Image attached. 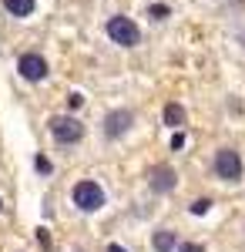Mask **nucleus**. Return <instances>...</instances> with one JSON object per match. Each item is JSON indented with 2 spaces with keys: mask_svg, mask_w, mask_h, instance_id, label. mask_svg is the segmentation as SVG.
<instances>
[{
  "mask_svg": "<svg viewBox=\"0 0 245 252\" xmlns=\"http://www.w3.org/2000/svg\"><path fill=\"white\" fill-rule=\"evenodd\" d=\"M171 148H175V152H178V148H185V135H182V131L171 138Z\"/></svg>",
  "mask_w": 245,
  "mask_h": 252,
  "instance_id": "obj_15",
  "label": "nucleus"
},
{
  "mask_svg": "<svg viewBox=\"0 0 245 252\" xmlns=\"http://www.w3.org/2000/svg\"><path fill=\"white\" fill-rule=\"evenodd\" d=\"M47 131H51V138L57 145H77L84 138V125L74 115H54L47 121Z\"/></svg>",
  "mask_w": 245,
  "mask_h": 252,
  "instance_id": "obj_4",
  "label": "nucleus"
},
{
  "mask_svg": "<svg viewBox=\"0 0 245 252\" xmlns=\"http://www.w3.org/2000/svg\"><path fill=\"white\" fill-rule=\"evenodd\" d=\"M67 104H71V108H81V104H84V94H67Z\"/></svg>",
  "mask_w": 245,
  "mask_h": 252,
  "instance_id": "obj_14",
  "label": "nucleus"
},
{
  "mask_svg": "<svg viewBox=\"0 0 245 252\" xmlns=\"http://www.w3.org/2000/svg\"><path fill=\"white\" fill-rule=\"evenodd\" d=\"M131 128H134V111H131V108H114V111H108L104 121H101V131H104L108 141L124 138Z\"/></svg>",
  "mask_w": 245,
  "mask_h": 252,
  "instance_id": "obj_5",
  "label": "nucleus"
},
{
  "mask_svg": "<svg viewBox=\"0 0 245 252\" xmlns=\"http://www.w3.org/2000/svg\"><path fill=\"white\" fill-rule=\"evenodd\" d=\"M208 205H212L208 198H198V202L191 205V212H195V215H205V212H208Z\"/></svg>",
  "mask_w": 245,
  "mask_h": 252,
  "instance_id": "obj_13",
  "label": "nucleus"
},
{
  "mask_svg": "<svg viewBox=\"0 0 245 252\" xmlns=\"http://www.w3.org/2000/svg\"><path fill=\"white\" fill-rule=\"evenodd\" d=\"M148 189L154 195H171L178 189V172H175L171 165H154L148 172Z\"/></svg>",
  "mask_w": 245,
  "mask_h": 252,
  "instance_id": "obj_6",
  "label": "nucleus"
},
{
  "mask_svg": "<svg viewBox=\"0 0 245 252\" xmlns=\"http://www.w3.org/2000/svg\"><path fill=\"white\" fill-rule=\"evenodd\" d=\"M104 34H108L111 44H118V47H138V44H141V31H138V24H134L131 17H121V14L104 24Z\"/></svg>",
  "mask_w": 245,
  "mask_h": 252,
  "instance_id": "obj_3",
  "label": "nucleus"
},
{
  "mask_svg": "<svg viewBox=\"0 0 245 252\" xmlns=\"http://www.w3.org/2000/svg\"><path fill=\"white\" fill-rule=\"evenodd\" d=\"M212 168H215V175H218L222 182H228V185L242 182V175H245L242 155H239L235 148H218V152H215V161H212Z\"/></svg>",
  "mask_w": 245,
  "mask_h": 252,
  "instance_id": "obj_2",
  "label": "nucleus"
},
{
  "mask_svg": "<svg viewBox=\"0 0 245 252\" xmlns=\"http://www.w3.org/2000/svg\"><path fill=\"white\" fill-rule=\"evenodd\" d=\"M17 71H20V78H24V81H34V84H37V81L47 78V71H51V67H47V61L40 58V54L31 51V54H20Z\"/></svg>",
  "mask_w": 245,
  "mask_h": 252,
  "instance_id": "obj_7",
  "label": "nucleus"
},
{
  "mask_svg": "<svg viewBox=\"0 0 245 252\" xmlns=\"http://www.w3.org/2000/svg\"><path fill=\"white\" fill-rule=\"evenodd\" d=\"M148 14H151V20H165V17H171V7L168 3H151Z\"/></svg>",
  "mask_w": 245,
  "mask_h": 252,
  "instance_id": "obj_11",
  "label": "nucleus"
},
{
  "mask_svg": "<svg viewBox=\"0 0 245 252\" xmlns=\"http://www.w3.org/2000/svg\"><path fill=\"white\" fill-rule=\"evenodd\" d=\"M71 202H74L77 212H101L104 209V202H108V195H104V189L97 185V182H91V178H81L74 189H71Z\"/></svg>",
  "mask_w": 245,
  "mask_h": 252,
  "instance_id": "obj_1",
  "label": "nucleus"
},
{
  "mask_svg": "<svg viewBox=\"0 0 245 252\" xmlns=\"http://www.w3.org/2000/svg\"><path fill=\"white\" fill-rule=\"evenodd\" d=\"M175 252H205V246L202 242H185V246H178Z\"/></svg>",
  "mask_w": 245,
  "mask_h": 252,
  "instance_id": "obj_12",
  "label": "nucleus"
},
{
  "mask_svg": "<svg viewBox=\"0 0 245 252\" xmlns=\"http://www.w3.org/2000/svg\"><path fill=\"white\" fill-rule=\"evenodd\" d=\"M37 172H44V175L51 172V161H47V158H44V155H40V158H37Z\"/></svg>",
  "mask_w": 245,
  "mask_h": 252,
  "instance_id": "obj_16",
  "label": "nucleus"
},
{
  "mask_svg": "<svg viewBox=\"0 0 245 252\" xmlns=\"http://www.w3.org/2000/svg\"><path fill=\"white\" fill-rule=\"evenodd\" d=\"M3 10L10 17H31L34 14V0H3Z\"/></svg>",
  "mask_w": 245,
  "mask_h": 252,
  "instance_id": "obj_10",
  "label": "nucleus"
},
{
  "mask_svg": "<svg viewBox=\"0 0 245 252\" xmlns=\"http://www.w3.org/2000/svg\"><path fill=\"white\" fill-rule=\"evenodd\" d=\"M0 212H3V198H0Z\"/></svg>",
  "mask_w": 245,
  "mask_h": 252,
  "instance_id": "obj_18",
  "label": "nucleus"
},
{
  "mask_svg": "<svg viewBox=\"0 0 245 252\" xmlns=\"http://www.w3.org/2000/svg\"><path fill=\"white\" fill-rule=\"evenodd\" d=\"M161 121H165L168 128H185V125H188V115H185V108H182L178 101H171V104H165V111H161Z\"/></svg>",
  "mask_w": 245,
  "mask_h": 252,
  "instance_id": "obj_8",
  "label": "nucleus"
},
{
  "mask_svg": "<svg viewBox=\"0 0 245 252\" xmlns=\"http://www.w3.org/2000/svg\"><path fill=\"white\" fill-rule=\"evenodd\" d=\"M108 252H124V246H118V242H111V246H108Z\"/></svg>",
  "mask_w": 245,
  "mask_h": 252,
  "instance_id": "obj_17",
  "label": "nucleus"
},
{
  "mask_svg": "<svg viewBox=\"0 0 245 252\" xmlns=\"http://www.w3.org/2000/svg\"><path fill=\"white\" fill-rule=\"evenodd\" d=\"M151 249L154 252H175L178 249V235L171 232V229H158V232L151 235Z\"/></svg>",
  "mask_w": 245,
  "mask_h": 252,
  "instance_id": "obj_9",
  "label": "nucleus"
}]
</instances>
